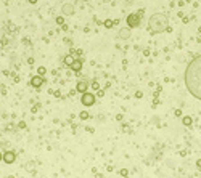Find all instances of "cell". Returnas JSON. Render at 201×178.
<instances>
[{"label": "cell", "instance_id": "1", "mask_svg": "<svg viewBox=\"0 0 201 178\" xmlns=\"http://www.w3.org/2000/svg\"><path fill=\"white\" fill-rule=\"evenodd\" d=\"M184 82L188 93L201 101V55L195 56L187 64L184 72Z\"/></svg>", "mask_w": 201, "mask_h": 178}, {"label": "cell", "instance_id": "2", "mask_svg": "<svg viewBox=\"0 0 201 178\" xmlns=\"http://www.w3.org/2000/svg\"><path fill=\"white\" fill-rule=\"evenodd\" d=\"M169 29V19L166 14L163 13H155L153 16H150L148 19V31L153 34H159L163 31Z\"/></svg>", "mask_w": 201, "mask_h": 178}, {"label": "cell", "instance_id": "3", "mask_svg": "<svg viewBox=\"0 0 201 178\" xmlns=\"http://www.w3.org/2000/svg\"><path fill=\"white\" fill-rule=\"evenodd\" d=\"M95 100H97V96H95L94 93H90V91H85V93H82V96H80V103H82L85 108L94 106L95 104Z\"/></svg>", "mask_w": 201, "mask_h": 178}, {"label": "cell", "instance_id": "4", "mask_svg": "<svg viewBox=\"0 0 201 178\" xmlns=\"http://www.w3.org/2000/svg\"><path fill=\"white\" fill-rule=\"evenodd\" d=\"M140 24V16L137 13H130L127 16V26L129 27H139Z\"/></svg>", "mask_w": 201, "mask_h": 178}, {"label": "cell", "instance_id": "5", "mask_svg": "<svg viewBox=\"0 0 201 178\" xmlns=\"http://www.w3.org/2000/svg\"><path fill=\"white\" fill-rule=\"evenodd\" d=\"M15 159H16V154H15L13 151H7V153H3V159H2V161H3L5 164H13Z\"/></svg>", "mask_w": 201, "mask_h": 178}, {"label": "cell", "instance_id": "6", "mask_svg": "<svg viewBox=\"0 0 201 178\" xmlns=\"http://www.w3.org/2000/svg\"><path fill=\"white\" fill-rule=\"evenodd\" d=\"M87 88H89V84H87L85 80H80L79 84L76 85V91H79L80 95H82V93H85V91H87Z\"/></svg>", "mask_w": 201, "mask_h": 178}, {"label": "cell", "instance_id": "7", "mask_svg": "<svg viewBox=\"0 0 201 178\" xmlns=\"http://www.w3.org/2000/svg\"><path fill=\"white\" fill-rule=\"evenodd\" d=\"M31 84H32V87H35V88H39L42 84H44V79H42L40 76H35V77H32V80H31Z\"/></svg>", "mask_w": 201, "mask_h": 178}, {"label": "cell", "instance_id": "8", "mask_svg": "<svg viewBox=\"0 0 201 178\" xmlns=\"http://www.w3.org/2000/svg\"><path fill=\"white\" fill-rule=\"evenodd\" d=\"M69 66H71V69H73V71H76V72H79V71L82 69V61H79V59H76V61H73V63H71Z\"/></svg>", "mask_w": 201, "mask_h": 178}, {"label": "cell", "instance_id": "9", "mask_svg": "<svg viewBox=\"0 0 201 178\" xmlns=\"http://www.w3.org/2000/svg\"><path fill=\"white\" fill-rule=\"evenodd\" d=\"M119 37L127 40V38L130 37V29H121V31H119Z\"/></svg>", "mask_w": 201, "mask_h": 178}, {"label": "cell", "instance_id": "10", "mask_svg": "<svg viewBox=\"0 0 201 178\" xmlns=\"http://www.w3.org/2000/svg\"><path fill=\"white\" fill-rule=\"evenodd\" d=\"M182 122H184V125L190 127L191 124H193V119H191L190 115H184V117H182Z\"/></svg>", "mask_w": 201, "mask_h": 178}, {"label": "cell", "instance_id": "11", "mask_svg": "<svg viewBox=\"0 0 201 178\" xmlns=\"http://www.w3.org/2000/svg\"><path fill=\"white\" fill-rule=\"evenodd\" d=\"M113 24H116V23H114V21H111V19H106V21H105V27H108V29L113 27Z\"/></svg>", "mask_w": 201, "mask_h": 178}, {"label": "cell", "instance_id": "12", "mask_svg": "<svg viewBox=\"0 0 201 178\" xmlns=\"http://www.w3.org/2000/svg\"><path fill=\"white\" fill-rule=\"evenodd\" d=\"M79 115H80V119H89V112H87V111H82Z\"/></svg>", "mask_w": 201, "mask_h": 178}, {"label": "cell", "instance_id": "13", "mask_svg": "<svg viewBox=\"0 0 201 178\" xmlns=\"http://www.w3.org/2000/svg\"><path fill=\"white\" fill-rule=\"evenodd\" d=\"M103 95H105V90H98V91H97V96H98V98H101Z\"/></svg>", "mask_w": 201, "mask_h": 178}, {"label": "cell", "instance_id": "14", "mask_svg": "<svg viewBox=\"0 0 201 178\" xmlns=\"http://www.w3.org/2000/svg\"><path fill=\"white\" fill-rule=\"evenodd\" d=\"M92 87H94V90H100V87H98V84H97V82H94V84H92Z\"/></svg>", "mask_w": 201, "mask_h": 178}, {"label": "cell", "instance_id": "15", "mask_svg": "<svg viewBox=\"0 0 201 178\" xmlns=\"http://www.w3.org/2000/svg\"><path fill=\"white\" fill-rule=\"evenodd\" d=\"M39 74H40V76H44V74H45V67H39Z\"/></svg>", "mask_w": 201, "mask_h": 178}, {"label": "cell", "instance_id": "16", "mask_svg": "<svg viewBox=\"0 0 201 178\" xmlns=\"http://www.w3.org/2000/svg\"><path fill=\"white\" fill-rule=\"evenodd\" d=\"M127 173H129V172L125 170V168H122V170H121V175H122V177H127Z\"/></svg>", "mask_w": 201, "mask_h": 178}, {"label": "cell", "instance_id": "17", "mask_svg": "<svg viewBox=\"0 0 201 178\" xmlns=\"http://www.w3.org/2000/svg\"><path fill=\"white\" fill-rule=\"evenodd\" d=\"M175 115H179V117L182 115V111H180V109H175Z\"/></svg>", "mask_w": 201, "mask_h": 178}, {"label": "cell", "instance_id": "18", "mask_svg": "<svg viewBox=\"0 0 201 178\" xmlns=\"http://www.w3.org/2000/svg\"><path fill=\"white\" fill-rule=\"evenodd\" d=\"M2 159H3V154H2V153H0V161H2Z\"/></svg>", "mask_w": 201, "mask_h": 178}]
</instances>
